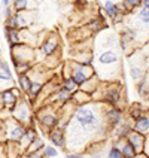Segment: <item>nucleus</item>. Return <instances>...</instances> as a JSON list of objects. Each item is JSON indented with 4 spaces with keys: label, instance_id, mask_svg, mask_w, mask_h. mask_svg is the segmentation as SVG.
<instances>
[{
    "label": "nucleus",
    "instance_id": "obj_1",
    "mask_svg": "<svg viewBox=\"0 0 149 158\" xmlns=\"http://www.w3.org/2000/svg\"><path fill=\"white\" fill-rule=\"evenodd\" d=\"M73 118H75V123L79 128H75V136L76 137H82V142H85L89 134H93L94 131L98 130L100 127V121L101 118L97 115L96 109H93L91 106H79L78 109L75 110L73 114Z\"/></svg>",
    "mask_w": 149,
    "mask_h": 158
},
{
    "label": "nucleus",
    "instance_id": "obj_2",
    "mask_svg": "<svg viewBox=\"0 0 149 158\" xmlns=\"http://www.w3.org/2000/svg\"><path fill=\"white\" fill-rule=\"evenodd\" d=\"M96 75V72L93 70L91 66H85V64H79V63H72V79L75 81V84L81 87L87 82L89 78H93Z\"/></svg>",
    "mask_w": 149,
    "mask_h": 158
},
{
    "label": "nucleus",
    "instance_id": "obj_3",
    "mask_svg": "<svg viewBox=\"0 0 149 158\" xmlns=\"http://www.w3.org/2000/svg\"><path fill=\"white\" fill-rule=\"evenodd\" d=\"M5 125H6V134H8L9 140L15 142V143H19L23 140V137H24V134L27 131V127L24 124L18 123L17 119H14L10 116L5 121Z\"/></svg>",
    "mask_w": 149,
    "mask_h": 158
},
{
    "label": "nucleus",
    "instance_id": "obj_4",
    "mask_svg": "<svg viewBox=\"0 0 149 158\" xmlns=\"http://www.w3.org/2000/svg\"><path fill=\"white\" fill-rule=\"evenodd\" d=\"M10 112H12V118L17 119L18 123H27L30 119V106L27 103L26 97H21V100L18 102L17 106Z\"/></svg>",
    "mask_w": 149,
    "mask_h": 158
},
{
    "label": "nucleus",
    "instance_id": "obj_5",
    "mask_svg": "<svg viewBox=\"0 0 149 158\" xmlns=\"http://www.w3.org/2000/svg\"><path fill=\"white\" fill-rule=\"evenodd\" d=\"M2 96V103H3V109H14L17 103L21 100L19 97V91L15 89V88H9V89H5L0 93Z\"/></svg>",
    "mask_w": 149,
    "mask_h": 158
},
{
    "label": "nucleus",
    "instance_id": "obj_6",
    "mask_svg": "<svg viewBox=\"0 0 149 158\" xmlns=\"http://www.w3.org/2000/svg\"><path fill=\"white\" fill-rule=\"evenodd\" d=\"M105 100L109 105L116 107L118 103L121 102V87L119 85H115V84H110L105 91Z\"/></svg>",
    "mask_w": 149,
    "mask_h": 158
},
{
    "label": "nucleus",
    "instance_id": "obj_7",
    "mask_svg": "<svg viewBox=\"0 0 149 158\" xmlns=\"http://www.w3.org/2000/svg\"><path fill=\"white\" fill-rule=\"evenodd\" d=\"M105 119L107 121V124L110 127H118L119 124H122L124 116H122V110L119 107H110L107 109L105 114Z\"/></svg>",
    "mask_w": 149,
    "mask_h": 158
},
{
    "label": "nucleus",
    "instance_id": "obj_8",
    "mask_svg": "<svg viewBox=\"0 0 149 158\" xmlns=\"http://www.w3.org/2000/svg\"><path fill=\"white\" fill-rule=\"evenodd\" d=\"M103 10L106 12V15L114 19V23L116 24L118 19L122 17V10H121V6L119 3H115V2H105L103 3Z\"/></svg>",
    "mask_w": 149,
    "mask_h": 158
},
{
    "label": "nucleus",
    "instance_id": "obj_9",
    "mask_svg": "<svg viewBox=\"0 0 149 158\" xmlns=\"http://www.w3.org/2000/svg\"><path fill=\"white\" fill-rule=\"evenodd\" d=\"M14 81V75H12V70L9 67V64L3 58H0V82H3V85L6 87V89H9L10 84Z\"/></svg>",
    "mask_w": 149,
    "mask_h": 158
},
{
    "label": "nucleus",
    "instance_id": "obj_10",
    "mask_svg": "<svg viewBox=\"0 0 149 158\" xmlns=\"http://www.w3.org/2000/svg\"><path fill=\"white\" fill-rule=\"evenodd\" d=\"M133 130L143 134V136H148L149 134V115L146 112L143 115H140L137 119L133 121Z\"/></svg>",
    "mask_w": 149,
    "mask_h": 158
},
{
    "label": "nucleus",
    "instance_id": "obj_11",
    "mask_svg": "<svg viewBox=\"0 0 149 158\" xmlns=\"http://www.w3.org/2000/svg\"><path fill=\"white\" fill-rule=\"evenodd\" d=\"M28 24H30L28 18L19 12V14H14V15H12V18L8 21V24H6V26L12 27V28H15V30H18V31H19V30H24V28H27V27H28Z\"/></svg>",
    "mask_w": 149,
    "mask_h": 158
},
{
    "label": "nucleus",
    "instance_id": "obj_12",
    "mask_svg": "<svg viewBox=\"0 0 149 158\" xmlns=\"http://www.w3.org/2000/svg\"><path fill=\"white\" fill-rule=\"evenodd\" d=\"M125 140L128 142L133 148L137 151V154L143 151V143H145V136H143V134H140V133H137V131L133 130V131L128 134V137H127Z\"/></svg>",
    "mask_w": 149,
    "mask_h": 158
},
{
    "label": "nucleus",
    "instance_id": "obj_13",
    "mask_svg": "<svg viewBox=\"0 0 149 158\" xmlns=\"http://www.w3.org/2000/svg\"><path fill=\"white\" fill-rule=\"evenodd\" d=\"M5 31H6V40H8V44L10 45L12 48H17L19 45H23V39H21V35H19L18 30L6 26Z\"/></svg>",
    "mask_w": 149,
    "mask_h": 158
},
{
    "label": "nucleus",
    "instance_id": "obj_14",
    "mask_svg": "<svg viewBox=\"0 0 149 158\" xmlns=\"http://www.w3.org/2000/svg\"><path fill=\"white\" fill-rule=\"evenodd\" d=\"M119 58H118V54L115 51H105L98 55V63L101 66H112V64H118Z\"/></svg>",
    "mask_w": 149,
    "mask_h": 158
},
{
    "label": "nucleus",
    "instance_id": "obj_15",
    "mask_svg": "<svg viewBox=\"0 0 149 158\" xmlns=\"http://www.w3.org/2000/svg\"><path fill=\"white\" fill-rule=\"evenodd\" d=\"M49 140H51L54 148H64L66 142H67L64 131H60V130H54V131L49 133Z\"/></svg>",
    "mask_w": 149,
    "mask_h": 158
},
{
    "label": "nucleus",
    "instance_id": "obj_16",
    "mask_svg": "<svg viewBox=\"0 0 149 158\" xmlns=\"http://www.w3.org/2000/svg\"><path fill=\"white\" fill-rule=\"evenodd\" d=\"M57 48H58L57 39H55V37H48L43 44H42V46H40V51H42L43 55L49 57V55H52V54L57 51Z\"/></svg>",
    "mask_w": 149,
    "mask_h": 158
},
{
    "label": "nucleus",
    "instance_id": "obj_17",
    "mask_svg": "<svg viewBox=\"0 0 149 158\" xmlns=\"http://www.w3.org/2000/svg\"><path fill=\"white\" fill-rule=\"evenodd\" d=\"M58 123H60L58 116L54 114H46V115H43V116H40V124L43 125L46 130L57 128V127H58Z\"/></svg>",
    "mask_w": 149,
    "mask_h": 158
},
{
    "label": "nucleus",
    "instance_id": "obj_18",
    "mask_svg": "<svg viewBox=\"0 0 149 158\" xmlns=\"http://www.w3.org/2000/svg\"><path fill=\"white\" fill-rule=\"evenodd\" d=\"M37 139V133H36V130L35 128H27V131H26V134H24V137H23V140L19 142V146H21V149H24L26 151L33 142Z\"/></svg>",
    "mask_w": 149,
    "mask_h": 158
},
{
    "label": "nucleus",
    "instance_id": "obj_19",
    "mask_svg": "<svg viewBox=\"0 0 149 158\" xmlns=\"http://www.w3.org/2000/svg\"><path fill=\"white\" fill-rule=\"evenodd\" d=\"M130 76L133 81L136 82H140L145 79L146 76V72H145V66H139V64H131L130 67Z\"/></svg>",
    "mask_w": 149,
    "mask_h": 158
},
{
    "label": "nucleus",
    "instance_id": "obj_20",
    "mask_svg": "<svg viewBox=\"0 0 149 158\" xmlns=\"http://www.w3.org/2000/svg\"><path fill=\"white\" fill-rule=\"evenodd\" d=\"M31 82H33V79L30 78L27 73H24V75H18V85H19V89H21L23 94H28V93H30Z\"/></svg>",
    "mask_w": 149,
    "mask_h": 158
},
{
    "label": "nucleus",
    "instance_id": "obj_21",
    "mask_svg": "<svg viewBox=\"0 0 149 158\" xmlns=\"http://www.w3.org/2000/svg\"><path fill=\"white\" fill-rule=\"evenodd\" d=\"M116 146H118V148L121 149V152H122V158H134L136 155H137V151L134 149L127 140L124 142V143L119 140Z\"/></svg>",
    "mask_w": 149,
    "mask_h": 158
},
{
    "label": "nucleus",
    "instance_id": "obj_22",
    "mask_svg": "<svg viewBox=\"0 0 149 158\" xmlns=\"http://www.w3.org/2000/svg\"><path fill=\"white\" fill-rule=\"evenodd\" d=\"M131 131H133V125L130 123H122L116 127V136L119 137V140L121 139H127Z\"/></svg>",
    "mask_w": 149,
    "mask_h": 158
},
{
    "label": "nucleus",
    "instance_id": "obj_23",
    "mask_svg": "<svg viewBox=\"0 0 149 158\" xmlns=\"http://www.w3.org/2000/svg\"><path fill=\"white\" fill-rule=\"evenodd\" d=\"M46 146L45 142L42 139H36L28 148L26 149V155H30V154H36V152H40V149L43 151V148Z\"/></svg>",
    "mask_w": 149,
    "mask_h": 158
},
{
    "label": "nucleus",
    "instance_id": "obj_24",
    "mask_svg": "<svg viewBox=\"0 0 149 158\" xmlns=\"http://www.w3.org/2000/svg\"><path fill=\"white\" fill-rule=\"evenodd\" d=\"M57 98L60 102H63V103H69V102L73 100V94H72L70 91H67L66 88L61 87V89H58V93H57Z\"/></svg>",
    "mask_w": 149,
    "mask_h": 158
},
{
    "label": "nucleus",
    "instance_id": "obj_25",
    "mask_svg": "<svg viewBox=\"0 0 149 158\" xmlns=\"http://www.w3.org/2000/svg\"><path fill=\"white\" fill-rule=\"evenodd\" d=\"M42 88H43V82H40V81H33V82H31V88H30L28 96L30 97H37L39 94H40Z\"/></svg>",
    "mask_w": 149,
    "mask_h": 158
},
{
    "label": "nucleus",
    "instance_id": "obj_26",
    "mask_svg": "<svg viewBox=\"0 0 149 158\" xmlns=\"http://www.w3.org/2000/svg\"><path fill=\"white\" fill-rule=\"evenodd\" d=\"M137 93L142 97H146L149 94V82L146 78L140 81V82H137Z\"/></svg>",
    "mask_w": 149,
    "mask_h": 158
},
{
    "label": "nucleus",
    "instance_id": "obj_27",
    "mask_svg": "<svg viewBox=\"0 0 149 158\" xmlns=\"http://www.w3.org/2000/svg\"><path fill=\"white\" fill-rule=\"evenodd\" d=\"M119 6L124 8L125 10H131L136 6H142V2H139V0H122V3H119Z\"/></svg>",
    "mask_w": 149,
    "mask_h": 158
},
{
    "label": "nucleus",
    "instance_id": "obj_28",
    "mask_svg": "<svg viewBox=\"0 0 149 158\" xmlns=\"http://www.w3.org/2000/svg\"><path fill=\"white\" fill-rule=\"evenodd\" d=\"M63 88H66V89L70 91V93H75L79 87L75 84V81H73L72 78H64L63 79Z\"/></svg>",
    "mask_w": 149,
    "mask_h": 158
},
{
    "label": "nucleus",
    "instance_id": "obj_29",
    "mask_svg": "<svg viewBox=\"0 0 149 158\" xmlns=\"http://www.w3.org/2000/svg\"><path fill=\"white\" fill-rule=\"evenodd\" d=\"M42 154H43V158H57L58 157V151L57 148H54V146H45L43 151H42Z\"/></svg>",
    "mask_w": 149,
    "mask_h": 158
},
{
    "label": "nucleus",
    "instance_id": "obj_30",
    "mask_svg": "<svg viewBox=\"0 0 149 158\" xmlns=\"http://www.w3.org/2000/svg\"><path fill=\"white\" fill-rule=\"evenodd\" d=\"M12 6L15 9V14H19V12L26 10L27 6H28V3H27V2H23V0H17V2L12 3Z\"/></svg>",
    "mask_w": 149,
    "mask_h": 158
},
{
    "label": "nucleus",
    "instance_id": "obj_31",
    "mask_svg": "<svg viewBox=\"0 0 149 158\" xmlns=\"http://www.w3.org/2000/svg\"><path fill=\"white\" fill-rule=\"evenodd\" d=\"M107 158H122V152H121V149L115 145V146H112V148L109 149V152H107Z\"/></svg>",
    "mask_w": 149,
    "mask_h": 158
},
{
    "label": "nucleus",
    "instance_id": "obj_32",
    "mask_svg": "<svg viewBox=\"0 0 149 158\" xmlns=\"http://www.w3.org/2000/svg\"><path fill=\"white\" fill-rule=\"evenodd\" d=\"M139 19L142 23H145V24H149V9L142 8L139 10Z\"/></svg>",
    "mask_w": 149,
    "mask_h": 158
},
{
    "label": "nucleus",
    "instance_id": "obj_33",
    "mask_svg": "<svg viewBox=\"0 0 149 158\" xmlns=\"http://www.w3.org/2000/svg\"><path fill=\"white\" fill-rule=\"evenodd\" d=\"M142 152L149 158V134L145 136V143H143V151H142Z\"/></svg>",
    "mask_w": 149,
    "mask_h": 158
},
{
    "label": "nucleus",
    "instance_id": "obj_34",
    "mask_svg": "<svg viewBox=\"0 0 149 158\" xmlns=\"http://www.w3.org/2000/svg\"><path fill=\"white\" fill-rule=\"evenodd\" d=\"M66 158H87V157L79 154V152H69V154H66Z\"/></svg>",
    "mask_w": 149,
    "mask_h": 158
},
{
    "label": "nucleus",
    "instance_id": "obj_35",
    "mask_svg": "<svg viewBox=\"0 0 149 158\" xmlns=\"http://www.w3.org/2000/svg\"><path fill=\"white\" fill-rule=\"evenodd\" d=\"M142 6H143V8H146V9H149V0H145V2H142Z\"/></svg>",
    "mask_w": 149,
    "mask_h": 158
},
{
    "label": "nucleus",
    "instance_id": "obj_36",
    "mask_svg": "<svg viewBox=\"0 0 149 158\" xmlns=\"http://www.w3.org/2000/svg\"><path fill=\"white\" fill-rule=\"evenodd\" d=\"M134 158H148V157H146V155H145L143 152H139V154H137V155H136Z\"/></svg>",
    "mask_w": 149,
    "mask_h": 158
},
{
    "label": "nucleus",
    "instance_id": "obj_37",
    "mask_svg": "<svg viewBox=\"0 0 149 158\" xmlns=\"http://www.w3.org/2000/svg\"><path fill=\"white\" fill-rule=\"evenodd\" d=\"M3 107V103H2V96H0V109Z\"/></svg>",
    "mask_w": 149,
    "mask_h": 158
},
{
    "label": "nucleus",
    "instance_id": "obj_38",
    "mask_svg": "<svg viewBox=\"0 0 149 158\" xmlns=\"http://www.w3.org/2000/svg\"><path fill=\"white\" fill-rule=\"evenodd\" d=\"M146 100H148V103H149V94H148V96H146Z\"/></svg>",
    "mask_w": 149,
    "mask_h": 158
}]
</instances>
